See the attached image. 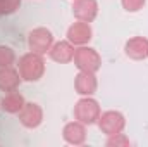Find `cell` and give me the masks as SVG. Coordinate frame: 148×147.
Instances as JSON below:
<instances>
[{
	"label": "cell",
	"mask_w": 148,
	"mask_h": 147,
	"mask_svg": "<svg viewBox=\"0 0 148 147\" xmlns=\"http://www.w3.org/2000/svg\"><path fill=\"white\" fill-rule=\"evenodd\" d=\"M124 52L133 61H143L148 57V38L145 37H133L124 45Z\"/></svg>",
	"instance_id": "8fae6325"
},
{
	"label": "cell",
	"mask_w": 148,
	"mask_h": 147,
	"mask_svg": "<svg viewBox=\"0 0 148 147\" xmlns=\"http://www.w3.org/2000/svg\"><path fill=\"white\" fill-rule=\"evenodd\" d=\"M21 2H23V0H0V3H2V10H3V16H10V14H14V12L21 7Z\"/></svg>",
	"instance_id": "e0dca14e"
},
{
	"label": "cell",
	"mask_w": 148,
	"mask_h": 147,
	"mask_svg": "<svg viewBox=\"0 0 148 147\" xmlns=\"http://www.w3.org/2000/svg\"><path fill=\"white\" fill-rule=\"evenodd\" d=\"M0 16H3V10H2V3H0Z\"/></svg>",
	"instance_id": "d6986e66"
},
{
	"label": "cell",
	"mask_w": 148,
	"mask_h": 147,
	"mask_svg": "<svg viewBox=\"0 0 148 147\" xmlns=\"http://www.w3.org/2000/svg\"><path fill=\"white\" fill-rule=\"evenodd\" d=\"M145 2L147 0H121L122 9L127 10V12H138V10H141L143 5H145Z\"/></svg>",
	"instance_id": "ac0fdd59"
},
{
	"label": "cell",
	"mask_w": 148,
	"mask_h": 147,
	"mask_svg": "<svg viewBox=\"0 0 148 147\" xmlns=\"http://www.w3.org/2000/svg\"><path fill=\"white\" fill-rule=\"evenodd\" d=\"M97 125H98L100 132L109 137V135H115V133L124 132L126 118H124V114L119 112V111H105V112L100 114Z\"/></svg>",
	"instance_id": "5b68a950"
},
{
	"label": "cell",
	"mask_w": 148,
	"mask_h": 147,
	"mask_svg": "<svg viewBox=\"0 0 148 147\" xmlns=\"http://www.w3.org/2000/svg\"><path fill=\"white\" fill-rule=\"evenodd\" d=\"M67 40L73 43L74 47H81V45H88L90 40L93 37V30L90 26V23H84V21H77L73 23L69 28H67Z\"/></svg>",
	"instance_id": "52a82bcc"
},
{
	"label": "cell",
	"mask_w": 148,
	"mask_h": 147,
	"mask_svg": "<svg viewBox=\"0 0 148 147\" xmlns=\"http://www.w3.org/2000/svg\"><path fill=\"white\" fill-rule=\"evenodd\" d=\"M100 114H102V109H100L98 102L91 97H81L74 106V118L88 126L95 125L98 121Z\"/></svg>",
	"instance_id": "3957f363"
},
{
	"label": "cell",
	"mask_w": 148,
	"mask_h": 147,
	"mask_svg": "<svg viewBox=\"0 0 148 147\" xmlns=\"http://www.w3.org/2000/svg\"><path fill=\"white\" fill-rule=\"evenodd\" d=\"M21 83V74L12 66L9 68H0V90L2 92H12L17 90Z\"/></svg>",
	"instance_id": "4fadbf2b"
},
{
	"label": "cell",
	"mask_w": 148,
	"mask_h": 147,
	"mask_svg": "<svg viewBox=\"0 0 148 147\" xmlns=\"http://www.w3.org/2000/svg\"><path fill=\"white\" fill-rule=\"evenodd\" d=\"M17 118H19V123L24 128L33 130V128H38L43 121V109L36 102H26L23 106V109L17 112Z\"/></svg>",
	"instance_id": "8992f818"
},
{
	"label": "cell",
	"mask_w": 148,
	"mask_h": 147,
	"mask_svg": "<svg viewBox=\"0 0 148 147\" xmlns=\"http://www.w3.org/2000/svg\"><path fill=\"white\" fill-rule=\"evenodd\" d=\"M24 104H26V101H24V97L17 90L7 92L2 97V101H0V107L5 111V112H9V114H17L19 111L23 109Z\"/></svg>",
	"instance_id": "5bb4252c"
},
{
	"label": "cell",
	"mask_w": 148,
	"mask_h": 147,
	"mask_svg": "<svg viewBox=\"0 0 148 147\" xmlns=\"http://www.w3.org/2000/svg\"><path fill=\"white\" fill-rule=\"evenodd\" d=\"M107 147H129L131 146V140L127 139L126 133H115V135H109L107 137V142H105Z\"/></svg>",
	"instance_id": "2e32d148"
},
{
	"label": "cell",
	"mask_w": 148,
	"mask_h": 147,
	"mask_svg": "<svg viewBox=\"0 0 148 147\" xmlns=\"http://www.w3.org/2000/svg\"><path fill=\"white\" fill-rule=\"evenodd\" d=\"M98 88V80L95 73H88V71H79L74 78V90L81 95V97H91Z\"/></svg>",
	"instance_id": "9c48e42d"
},
{
	"label": "cell",
	"mask_w": 148,
	"mask_h": 147,
	"mask_svg": "<svg viewBox=\"0 0 148 147\" xmlns=\"http://www.w3.org/2000/svg\"><path fill=\"white\" fill-rule=\"evenodd\" d=\"M14 61H16L14 50L7 45H0V68H9L14 64Z\"/></svg>",
	"instance_id": "9a60e30c"
},
{
	"label": "cell",
	"mask_w": 148,
	"mask_h": 147,
	"mask_svg": "<svg viewBox=\"0 0 148 147\" xmlns=\"http://www.w3.org/2000/svg\"><path fill=\"white\" fill-rule=\"evenodd\" d=\"M74 64L79 71H88V73H95L102 68V57L100 54L88 47V45H81V47H76L74 50Z\"/></svg>",
	"instance_id": "7a4b0ae2"
},
{
	"label": "cell",
	"mask_w": 148,
	"mask_h": 147,
	"mask_svg": "<svg viewBox=\"0 0 148 147\" xmlns=\"http://www.w3.org/2000/svg\"><path fill=\"white\" fill-rule=\"evenodd\" d=\"M52 45H53V33L48 28L38 26V28L29 31V35H28V47H29L31 52L45 55L52 49Z\"/></svg>",
	"instance_id": "277c9868"
},
{
	"label": "cell",
	"mask_w": 148,
	"mask_h": 147,
	"mask_svg": "<svg viewBox=\"0 0 148 147\" xmlns=\"http://www.w3.org/2000/svg\"><path fill=\"white\" fill-rule=\"evenodd\" d=\"M17 71L21 74V80H24V81H38L45 74L43 55L35 54L31 50L28 54L21 55L19 62H17Z\"/></svg>",
	"instance_id": "6da1fadb"
},
{
	"label": "cell",
	"mask_w": 148,
	"mask_h": 147,
	"mask_svg": "<svg viewBox=\"0 0 148 147\" xmlns=\"http://www.w3.org/2000/svg\"><path fill=\"white\" fill-rule=\"evenodd\" d=\"M62 137L67 144L71 146H81L86 140V125H83L81 121H71L66 123L64 130H62Z\"/></svg>",
	"instance_id": "7c38bea8"
},
{
	"label": "cell",
	"mask_w": 148,
	"mask_h": 147,
	"mask_svg": "<svg viewBox=\"0 0 148 147\" xmlns=\"http://www.w3.org/2000/svg\"><path fill=\"white\" fill-rule=\"evenodd\" d=\"M74 47L69 40H60V42H53L52 49L48 50V55L52 61L59 62V64H67L74 59Z\"/></svg>",
	"instance_id": "30bf717a"
},
{
	"label": "cell",
	"mask_w": 148,
	"mask_h": 147,
	"mask_svg": "<svg viewBox=\"0 0 148 147\" xmlns=\"http://www.w3.org/2000/svg\"><path fill=\"white\" fill-rule=\"evenodd\" d=\"M73 14L77 21L91 23L98 16V2L97 0H73Z\"/></svg>",
	"instance_id": "ba28073f"
}]
</instances>
